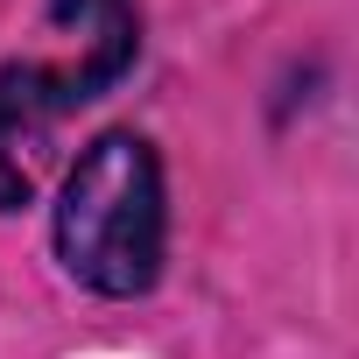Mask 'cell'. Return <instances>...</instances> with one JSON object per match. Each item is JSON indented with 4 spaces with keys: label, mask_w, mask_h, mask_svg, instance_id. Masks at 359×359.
I'll return each instance as SVG.
<instances>
[{
    "label": "cell",
    "mask_w": 359,
    "mask_h": 359,
    "mask_svg": "<svg viewBox=\"0 0 359 359\" xmlns=\"http://www.w3.org/2000/svg\"><path fill=\"white\" fill-rule=\"evenodd\" d=\"M57 268L106 303H141L169 268V176L148 134L106 127L64 169L50 205Z\"/></svg>",
    "instance_id": "1"
},
{
    "label": "cell",
    "mask_w": 359,
    "mask_h": 359,
    "mask_svg": "<svg viewBox=\"0 0 359 359\" xmlns=\"http://www.w3.org/2000/svg\"><path fill=\"white\" fill-rule=\"evenodd\" d=\"M43 15L78 29V57H15L0 64V219L36 205V155L57 120L106 99L141 64V8L134 0H43Z\"/></svg>",
    "instance_id": "2"
}]
</instances>
